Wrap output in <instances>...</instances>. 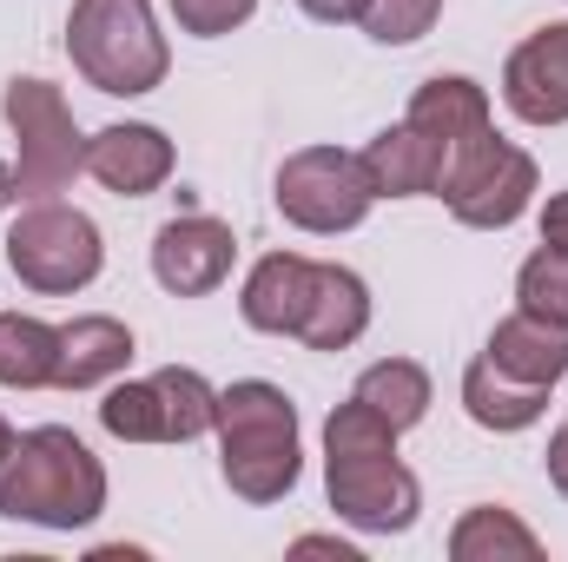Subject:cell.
<instances>
[{
  "label": "cell",
  "mask_w": 568,
  "mask_h": 562,
  "mask_svg": "<svg viewBox=\"0 0 568 562\" xmlns=\"http://www.w3.org/2000/svg\"><path fill=\"white\" fill-rule=\"evenodd\" d=\"M324 496L337 523L364 536H404L424 516V483L397 456V430L377 418L364 398L337 404L324 423Z\"/></svg>",
  "instance_id": "obj_1"
},
{
  "label": "cell",
  "mask_w": 568,
  "mask_h": 562,
  "mask_svg": "<svg viewBox=\"0 0 568 562\" xmlns=\"http://www.w3.org/2000/svg\"><path fill=\"white\" fill-rule=\"evenodd\" d=\"M100 510H106V463L67 423H40V430L13 436V450L0 456V516L7 523L87 530Z\"/></svg>",
  "instance_id": "obj_2"
},
{
  "label": "cell",
  "mask_w": 568,
  "mask_h": 562,
  "mask_svg": "<svg viewBox=\"0 0 568 562\" xmlns=\"http://www.w3.org/2000/svg\"><path fill=\"white\" fill-rule=\"evenodd\" d=\"M219 470L232 496L245 503H284L297 490L304 450H297V404L265 378H239L219 391Z\"/></svg>",
  "instance_id": "obj_3"
},
{
  "label": "cell",
  "mask_w": 568,
  "mask_h": 562,
  "mask_svg": "<svg viewBox=\"0 0 568 562\" xmlns=\"http://www.w3.org/2000/svg\"><path fill=\"white\" fill-rule=\"evenodd\" d=\"M67 53H73L80 80L113 100H140L152 87H165V67H172L152 0H73Z\"/></svg>",
  "instance_id": "obj_4"
},
{
  "label": "cell",
  "mask_w": 568,
  "mask_h": 562,
  "mask_svg": "<svg viewBox=\"0 0 568 562\" xmlns=\"http://www.w3.org/2000/svg\"><path fill=\"white\" fill-rule=\"evenodd\" d=\"M7 133H13V179L20 199H60L80 172H87V140L73 127V107L53 80H7L0 93Z\"/></svg>",
  "instance_id": "obj_5"
},
{
  "label": "cell",
  "mask_w": 568,
  "mask_h": 562,
  "mask_svg": "<svg viewBox=\"0 0 568 562\" xmlns=\"http://www.w3.org/2000/svg\"><path fill=\"white\" fill-rule=\"evenodd\" d=\"M7 265L13 279L40 298H73L100 279L106 265V239L100 225L80 212V205H60V199H33L13 225H7Z\"/></svg>",
  "instance_id": "obj_6"
},
{
  "label": "cell",
  "mask_w": 568,
  "mask_h": 562,
  "mask_svg": "<svg viewBox=\"0 0 568 562\" xmlns=\"http://www.w3.org/2000/svg\"><path fill=\"white\" fill-rule=\"evenodd\" d=\"M536 185H542L536 159H529L523 145L496 140V127H489V133H476V140L449 145V165H443L436 199H443L449 219L469 225V232H509V225L529 212Z\"/></svg>",
  "instance_id": "obj_7"
},
{
  "label": "cell",
  "mask_w": 568,
  "mask_h": 562,
  "mask_svg": "<svg viewBox=\"0 0 568 562\" xmlns=\"http://www.w3.org/2000/svg\"><path fill=\"white\" fill-rule=\"evenodd\" d=\"M272 199H278L284 225H297L311 239H337V232H357L371 219L377 185H371L357 152H344V145H297L278 165Z\"/></svg>",
  "instance_id": "obj_8"
},
{
  "label": "cell",
  "mask_w": 568,
  "mask_h": 562,
  "mask_svg": "<svg viewBox=\"0 0 568 562\" xmlns=\"http://www.w3.org/2000/svg\"><path fill=\"white\" fill-rule=\"evenodd\" d=\"M232 259H239V239L225 219L212 212H179L152 232V279L172 298H205L232 279Z\"/></svg>",
  "instance_id": "obj_9"
},
{
  "label": "cell",
  "mask_w": 568,
  "mask_h": 562,
  "mask_svg": "<svg viewBox=\"0 0 568 562\" xmlns=\"http://www.w3.org/2000/svg\"><path fill=\"white\" fill-rule=\"evenodd\" d=\"M503 107L523 127H568V20L536 27L503 60Z\"/></svg>",
  "instance_id": "obj_10"
},
{
  "label": "cell",
  "mask_w": 568,
  "mask_h": 562,
  "mask_svg": "<svg viewBox=\"0 0 568 562\" xmlns=\"http://www.w3.org/2000/svg\"><path fill=\"white\" fill-rule=\"evenodd\" d=\"M172 165H179L172 140H165L159 127H145V120L100 127V133L87 140V172H93L106 192H120V199H145V192H159V185L172 179Z\"/></svg>",
  "instance_id": "obj_11"
},
{
  "label": "cell",
  "mask_w": 568,
  "mask_h": 562,
  "mask_svg": "<svg viewBox=\"0 0 568 562\" xmlns=\"http://www.w3.org/2000/svg\"><path fill=\"white\" fill-rule=\"evenodd\" d=\"M371 331V284L351 265H311V298L297 318V344L311 351H351Z\"/></svg>",
  "instance_id": "obj_12"
},
{
  "label": "cell",
  "mask_w": 568,
  "mask_h": 562,
  "mask_svg": "<svg viewBox=\"0 0 568 562\" xmlns=\"http://www.w3.org/2000/svg\"><path fill=\"white\" fill-rule=\"evenodd\" d=\"M357 159H364V172H371L377 199H429V192L443 185L449 145L429 140L424 127H410V120H397V127H384L377 140L364 145Z\"/></svg>",
  "instance_id": "obj_13"
},
{
  "label": "cell",
  "mask_w": 568,
  "mask_h": 562,
  "mask_svg": "<svg viewBox=\"0 0 568 562\" xmlns=\"http://www.w3.org/2000/svg\"><path fill=\"white\" fill-rule=\"evenodd\" d=\"M496 371H509L516 384H542V391H556L568 378V324H549V318H536V311H523L516 304V318H503L496 331H489V351H483Z\"/></svg>",
  "instance_id": "obj_14"
},
{
  "label": "cell",
  "mask_w": 568,
  "mask_h": 562,
  "mask_svg": "<svg viewBox=\"0 0 568 562\" xmlns=\"http://www.w3.org/2000/svg\"><path fill=\"white\" fill-rule=\"evenodd\" d=\"M133 364V331L106 311H87L73 324H60V371H53V391H93V384H113L120 371Z\"/></svg>",
  "instance_id": "obj_15"
},
{
  "label": "cell",
  "mask_w": 568,
  "mask_h": 562,
  "mask_svg": "<svg viewBox=\"0 0 568 562\" xmlns=\"http://www.w3.org/2000/svg\"><path fill=\"white\" fill-rule=\"evenodd\" d=\"M311 265L317 259H304V252H265L252 265L245 291H239L245 324L265 331V338H297V318H304V298H311Z\"/></svg>",
  "instance_id": "obj_16"
},
{
  "label": "cell",
  "mask_w": 568,
  "mask_h": 562,
  "mask_svg": "<svg viewBox=\"0 0 568 562\" xmlns=\"http://www.w3.org/2000/svg\"><path fill=\"white\" fill-rule=\"evenodd\" d=\"M404 120L424 127L429 140L463 145V140H476V133H489V93L469 73H436V80H424L410 93V113Z\"/></svg>",
  "instance_id": "obj_17"
},
{
  "label": "cell",
  "mask_w": 568,
  "mask_h": 562,
  "mask_svg": "<svg viewBox=\"0 0 568 562\" xmlns=\"http://www.w3.org/2000/svg\"><path fill=\"white\" fill-rule=\"evenodd\" d=\"M463 411L483 423V430H496V436H516V430L542 423L549 391H542V384H516L509 371H496L489 358H476V364L463 371Z\"/></svg>",
  "instance_id": "obj_18"
},
{
  "label": "cell",
  "mask_w": 568,
  "mask_h": 562,
  "mask_svg": "<svg viewBox=\"0 0 568 562\" xmlns=\"http://www.w3.org/2000/svg\"><path fill=\"white\" fill-rule=\"evenodd\" d=\"M60 371V324L33 311H0V384L7 391H53Z\"/></svg>",
  "instance_id": "obj_19"
},
{
  "label": "cell",
  "mask_w": 568,
  "mask_h": 562,
  "mask_svg": "<svg viewBox=\"0 0 568 562\" xmlns=\"http://www.w3.org/2000/svg\"><path fill=\"white\" fill-rule=\"evenodd\" d=\"M536 556H542V536L503 503L463 510V523L449 530V562H536Z\"/></svg>",
  "instance_id": "obj_20"
},
{
  "label": "cell",
  "mask_w": 568,
  "mask_h": 562,
  "mask_svg": "<svg viewBox=\"0 0 568 562\" xmlns=\"http://www.w3.org/2000/svg\"><path fill=\"white\" fill-rule=\"evenodd\" d=\"M351 398H364L377 418L404 436V430H417L424 411H429V371L424 364H410V358H384V364H371V371L357 378Z\"/></svg>",
  "instance_id": "obj_21"
},
{
  "label": "cell",
  "mask_w": 568,
  "mask_h": 562,
  "mask_svg": "<svg viewBox=\"0 0 568 562\" xmlns=\"http://www.w3.org/2000/svg\"><path fill=\"white\" fill-rule=\"evenodd\" d=\"M152 384H159V404H165V443H199L219 423V391L205 384V371L165 364V371H152Z\"/></svg>",
  "instance_id": "obj_22"
},
{
  "label": "cell",
  "mask_w": 568,
  "mask_h": 562,
  "mask_svg": "<svg viewBox=\"0 0 568 562\" xmlns=\"http://www.w3.org/2000/svg\"><path fill=\"white\" fill-rule=\"evenodd\" d=\"M100 423H106V436H120V443H165L159 384H152V378H140V384H113L106 404H100Z\"/></svg>",
  "instance_id": "obj_23"
},
{
  "label": "cell",
  "mask_w": 568,
  "mask_h": 562,
  "mask_svg": "<svg viewBox=\"0 0 568 562\" xmlns=\"http://www.w3.org/2000/svg\"><path fill=\"white\" fill-rule=\"evenodd\" d=\"M516 304L549 318V324H568V252H556V245L529 252L516 272Z\"/></svg>",
  "instance_id": "obj_24"
},
{
  "label": "cell",
  "mask_w": 568,
  "mask_h": 562,
  "mask_svg": "<svg viewBox=\"0 0 568 562\" xmlns=\"http://www.w3.org/2000/svg\"><path fill=\"white\" fill-rule=\"evenodd\" d=\"M436 13H443V0H371L357 27L377 47H410V40H424L429 27H436Z\"/></svg>",
  "instance_id": "obj_25"
},
{
  "label": "cell",
  "mask_w": 568,
  "mask_h": 562,
  "mask_svg": "<svg viewBox=\"0 0 568 562\" xmlns=\"http://www.w3.org/2000/svg\"><path fill=\"white\" fill-rule=\"evenodd\" d=\"M165 7H172L179 33H192V40H219L258 13V0H165Z\"/></svg>",
  "instance_id": "obj_26"
},
{
  "label": "cell",
  "mask_w": 568,
  "mask_h": 562,
  "mask_svg": "<svg viewBox=\"0 0 568 562\" xmlns=\"http://www.w3.org/2000/svg\"><path fill=\"white\" fill-rule=\"evenodd\" d=\"M297 7H304L317 27H351V20H364L371 0H297Z\"/></svg>",
  "instance_id": "obj_27"
},
{
  "label": "cell",
  "mask_w": 568,
  "mask_h": 562,
  "mask_svg": "<svg viewBox=\"0 0 568 562\" xmlns=\"http://www.w3.org/2000/svg\"><path fill=\"white\" fill-rule=\"evenodd\" d=\"M542 245L568 252V192H556V199L542 205Z\"/></svg>",
  "instance_id": "obj_28"
},
{
  "label": "cell",
  "mask_w": 568,
  "mask_h": 562,
  "mask_svg": "<svg viewBox=\"0 0 568 562\" xmlns=\"http://www.w3.org/2000/svg\"><path fill=\"white\" fill-rule=\"evenodd\" d=\"M542 463H549V483H556V490L568 496V423L556 430V436H549V450H542Z\"/></svg>",
  "instance_id": "obj_29"
},
{
  "label": "cell",
  "mask_w": 568,
  "mask_h": 562,
  "mask_svg": "<svg viewBox=\"0 0 568 562\" xmlns=\"http://www.w3.org/2000/svg\"><path fill=\"white\" fill-rule=\"evenodd\" d=\"M13 199H20V179H13V165H7V159H0V212H7V205H13Z\"/></svg>",
  "instance_id": "obj_30"
},
{
  "label": "cell",
  "mask_w": 568,
  "mask_h": 562,
  "mask_svg": "<svg viewBox=\"0 0 568 562\" xmlns=\"http://www.w3.org/2000/svg\"><path fill=\"white\" fill-rule=\"evenodd\" d=\"M13 436H20V430H13V423L0 418V456H7V450H13Z\"/></svg>",
  "instance_id": "obj_31"
}]
</instances>
